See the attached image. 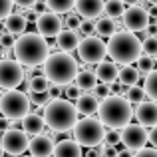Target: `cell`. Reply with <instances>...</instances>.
Masks as SVG:
<instances>
[{
  "label": "cell",
  "mask_w": 157,
  "mask_h": 157,
  "mask_svg": "<svg viewBox=\"0 0 157 157\" xmlns=\"http://www.w3.org/2000/svg\"><path fill=\"white\" fill-rule=\"evenodd\" d=\"M104 141L107 143V145H115V143L121 141V133H117V129H109V131H105Z\"/></svg>",
  "instance_id": "74e56055"
},
{
  "label": "cell",
  "mask_w": 157,
  "mask_h": 157,
  "mask_svg": "<svg viewBox=\"0 0 157 157\" xmlns=\"http://www.w3.org/2000/svg\"><path fill=\"white\" fill-rule=\"evenodd\" d=\"M145 90L141 88V86H129V88H125V94H123V98H125L129 104H141V101H145Z\"/></svg>",
  "instance_id": "4316f807"
},
{
  "label": "cell",
  "mask_w": 157,
  "mask_h": 157,
  "mask_svg": "<svg viewBox=\"0 0 157 157\" xmlns=\"http://www.w3.org/2000/svg\"><path fill=\"white\" fill-rule=\"evenodd\" d=\"M80 24H82V20H80V16H76V14H70L68 18H66V28H70V30H78Z\"/></svg>",
  "instance_id": "ab89813d"
},
{
  "label": "cell",
  "mask_w": 157,
  "mask_h": 157,
  "mask_svg": "<svg viewBox=\"0 0 157 157\" xmlns=\"http://www.w3.org/2000/svg\"><path fill=\"white\" fill-rule=\"evenodd\" d=\"M149 4H153V6H157V0H147Z\"/></svg>",
  "instance_id": "f5cc1de1"
},
{
  "label": "cell",
  "mask_w": 157,
  "mask_h": 157,
  "mask_svg": "<svg viewBox=\"0 0 157 157\" xmlns=\"http://www.w3.org/2000/svg\"><path fill=\"white\" fill-rule=\"evenodd\" d=\"M104 12L109 16V18H113V20L115 18H121L123 12H125V4H123L121 0H107Z\"/></svg>",
  "instance_id": "83f0119b"
},
{
  "label": "cell",
  "mask_w": 157,
  "mask_h": 157,
  "mask_svg": "<svg viewBox=\"0 0 157 157\" xmlns=\"http://www.w3.org/2000/svg\"><path fill=\"white\" fill-rule=\"evenodd\" d=\"M50 90V80L46 76H34L30 80V92L32 94H46Z\"/></svg>",
  "instance_id": "f546056e"
},
{
  "label": "cell",
  "mask_w": 157,
  "mask_h": 157,
  "mask_svg": "<svg viewBox=\"0 0 157 157\" xmlns=\"http://www.w3.org/2000/svg\"><path fill=\"white\" fill-rule=\"evenodd\" d=\"M62 30H64V22L56 12H46L36 18V32L44 38H56Z\"/></svg>",
  "instance_id": "4fadbf2b"
},
{
  "label": "cell",
  "mask_w": 157,
  "mask_h": 157,
  "mask_svg": "<svg viewBox=\"0 0 157 157\" xmlns=\"http://www.w3.org/2000/svg\"><path fill=\"white\" fill-rule=\"evenodd\" d=\"M143 54L141 40L135 36V32H115L107 42V56L111 58V62L121 66H129L133 62L139 60V56Z\"/></svg>",
  "instance_id": "7a4b0ae2"
},
{
  "label": "cell",
  "mask_w": 157,
  "mask_h": 157,
  "mask_svg": "<svg viewBox=\"0 0 157 157\" xmlns=\"http://www.w3.org/2000/svg\"><path fill=\"white\" fill-rule=\"evenodd\" d=\"M143 90H145L147 98H151L153 101H157V68L153 72H149L145 76V84H143Z\"/></svg>",
  "instance_id": "f1b7e54d"
},
{
  "label": "cell",
  "mask_w": 157,
  "mask_h": 157,
  "mask_svg": "<svg viewBox=\"0 0 157 157\" xmlns=\"http://www.w3.org/2000/svg\"><path fill=\"white\" fill-rule=\"evenodd\" d=\"M149 143L157 149V125L151 127V131H149Z\"/></svg>",
  "instance_id": "7dc6e473"
},
{
  "label": "cell",
  "mask_w": 157,
  "mask_h": 157,
  "mask_svg": "<svg viewBox=\"0 0 157 157\" xmlns=\"http://www.w3.org/2000/svg\"><path fill=\"white\" fill-rule=\"evenodd\" d=\"M137 70H139V74L145 78L149 72H153V70H155V58L153 56H147V54H141L139 60H137Z\"/></svg>",
  "instance_id": "4dcf8cb0"
},
{
  "label": "cell",
  "mask_w": 157,
  "mask_h": 157,
  "mask_svg": "<svg viewBox=\"0 0 157 157\" xmlns=\"http://www.w3.org/2000/svg\"><path fill=\"white\" fill-rule=\"evenodd\" d=\"M0 137H2V135H0Z\"/></svg>",
  "instance_id": "9f6ffc18"
},
{
  "label": "cell",
  "mask_w": 157,
  "mask_h": 157,
  "mask_svg": "<svg viewBox=\"0 0 157 157\" xmlns=\"http://www.w3.org/2000/svg\"><path fill=\"white\" fill-rule=\"evenodd\" d=\"M78 56L86 64H100L107 56V44L100 36H86L78 46Z\"/></svg>",
  "instance_id": "ba28073f"
},
{
  "label": "cell",
  "mask_w": 157,
  "mask_h": 157,
  "mask_svg": "<svg viewBox=\"0 0 157 157\" xmlns=\"http://www.w3.org/2000/svg\"><path fill=\"white\" fill-rule=\"evenodd\" d=\"M143 46V54H147V56H157V36H147L145 40L141 42Z\"/></svg>",
  "instance_id": "1f68e13d"
},
{
  "label": "cell",
  "mask_w": 157,
  "mask_h": 157,
  "mask_svg": "<svg viewBox=\"0 0 157 157\" xmlns=\"http://www.w3.org/2000/svg\"><path fill=\"white\" fill-rule=\"evenodd\" d=\"M26 74L18 60H0V90H16Z\"/></svg>",
  "instance_id": "9c48e42d"
},
{
  "label": "cell",
  "mask_w": 157,
  "mask_h": 157,
  "mask_svg": "<svg viewBox=\"0 0 157 157\" xmlns=\"http://www.w3.org/2000/svg\"><path fill=\"white\" fill-rule=\"evenodd\" d=\"M139 78H141V74H139V70L135 68V66H123L121 70H119V76H117V80L121 82L125 88H129V86H135L139 82Z\"/></svg>",
  "instance_id": "603a6c76"
},
{
  "label": "cell",
  "mask_w": 157,
  "mask_h": 157,
  "mask_svg": "<svg viewBox=\"0 0 157 157\" xmlns=\"http://www.w3.org/2000/svg\"><path fill=\"white\" fill-rule=\"evenodd\" d=\"M14 44H16L14 34H10V32H2L0 34V48L2 50H14Z\"/></svg>",
  "instance_id": "e575fe53"
},
{
  "label": "cell",
  "mask_w": 157,
  "mask_h": 157,
  "mask_svg": "<svg viewBox=\"0 0 157 157\" xmlns=\"http://www.w3.org/2000/svg\"><path fill=\"white\" fill-rule=\"evenodd\" d=\"M147 141H149V133L141 123H129L121 129V143L125 145V149L139 151L145 147Z\"/></svg>",
  "instance_id": "8fae6325"
},
{
  "label": "cell",
  "mask_w": 157,
  "mask_h": 157,
  "mask_svg": "<svg viewBox=\"0 0 157 157\" xmlns=\"http://www.w3.org/2000/svg\"><path fill=\"white\" fill-rule=\"evenodd\" d=\"M121 20H123L125 30H129V32H143L147 26H149V12H147L145 8H141L139 4L127 6L125 12H123V16H121Z\"/></svg>",
  "instance_id": "7c38bea8"
},
{
  "label": "cell",
  "mask_w": 157,
  "mask_h": 157,
  "mask_svg": "<svg viewBox=\"0 0 157 157\" xmlns=\"http://www.w3.org/2000/svg\"><path fill=\"white\" fill-rule=\"evenodd\" d=\"M98 82H100V80H98L96 72H90V70H82V72H78V76H76V84L80 86L82 90H86V92L96 90Z\"/></svg>",
  "instance_id": "cb8c5ba5"
},
{
  "label": "cell",
  "mask_w": 157,
  "mask_h": 157,
  "mask_svg": "<svg viewBox=\"0 0 157 157\" xmlns=\"http://www.w3.org/2000/svg\"><path fill=\"white\" fill-rule=\"evenodd\" d=\"M101 155H104V145L90 147V151L86 153V157H101Z\"/></svg>",
  "instance_id": "ee69618b"
},
{
  "label": "cell",
  "mask_w": 157,
  "mask_h": 157,
  "mask_svg": "<svg viewBox=\"0 0 157 157\" xmlns=\"http://www.w3.org/2000/svg\"><path fill=\"white\" fill-rule=\"evenodd\" d=\"M44 119L52 131H58V133L72 131L78 123V107L64 98L50 100L44 105Z\"/></svg>",
  "instance_id": "5b68a950"
},
{
  "label": "cell",
  "mask_w": 157,
  "mask_h": 157,
  "mask_svg": "<svg viewBox=\"0 0 157 157\" xmlns=\"http://www.w3.org/2000/svg\"><path fill=\"white\" fill-rule=\"evenodd\" d=\"M44 125H46V119H44V115H40V113H28V115H24L22 117V129L26 131L28 135H40L44 131Z\"/></svg>",
  "instance_id": "d6986e66"
},
{
  "label": "cell",
  "mask_w": 157,
  "mask_h": 157,
  "mask_svg": "<svg viewBox=\"0 0 157 157\" xmlns=\"http://www.w3.org/2000/svg\"><path fill=\"white\" fill-rule=\"evenodd\" d=\"M76 107H78V113L82 115H94L98 111V107H100V100H98L94 94H86V96H80L76 101Z\"/></svg>",
  "instance_id": "7402d4cb"
},
{
  "label": "cell",
  "mask_w": 157,
  "mask_h": 157,
  "mask_svg": "<svg viewBox=\"0 0 157 157\" xmlns=\"http://www.w3.org/2000/svg\"><path fill=\"white\" fill-rule=\"evenodd\" d=\"M50 56L48 40L38 32H24L14 44V58L22 66H42Z\"/></svg>",
  "instance_id": "6da1fadb"
},
{
  "label": "cell",
  "mask_w": 157,
  "mask_h": 157,
  "mask_svg": "<svg viewBox=\"0 0 157 157\" xmlns=\"http://www.w3.org/2000/svg\"><path fill=\"white\" fill-rule=\"evenodd\" d=\"M14 10V0H0V20H6Z\"/></svg>",
  "instance_id": "8d00e7d4"
},
{
  "label": "cell",
  "mask_w": 157,
  "mask_h": 157,
  "mask_svg": "<svg viewBox=\"0 0 157 157\" xmlns=\"http://www.w3.org/2000/svg\"><path fill=\"white\" fill-rule=\"evenodd\" d=\"M0 145L4 147L8 155H20L30 147V137L24 129H16V127H10L2 133L0 137Z\"/></svg>",
  "instance_id": "30bf717a"
},
{
  "label": "cell",
  "mask_w": 157,
  "mask_h": 157,
  "mask_svg": "<svg viewBox=\"0 0 157 157\" xmlns=\"http://www.w3.org/2000/svg\"><path fill=\"white\" fill-rule=\"evenodd\" d=\"M32 12H34L36 16H40V14H46V12H50V8H48V4H46V0H38V2L32 6Z\"/></svg>",
  "instance_id": "60d3db41"
},
{
  "label": "cell",
  "mask_w": 157,
  "mask_h": 157,
  "mask_svg": "<svg viewBox=\"0 0 157 157\" xmlns=\"http://www.w3.org/2000/svg\"><path fill=\"white\" fill-rule=\"evenodd\" d=\"M64 96L70 101H78V98L82 96V88L78 84H68V86H64Z\"/></svg>",
  "instance_id": "836d02e7"
},
{
  "label": "cell",
  "mask_w": 157,
  "mask_h": 157,
  "mask_svg": "<svg viewBox=\"0 0 157 157\" xmlns=\"http://www.w3.org/2000/svg\"><path fill=\"white\" fill-rule=\"evenodd\" d=\"M26 26H28L26 14L12 12V14L4 20V28H6V32H10V34H14V36H22L24 32H26Z\"/></svg>",
  "instance_id": "44dd1931"
},
{
  "label": "cell",
  "mask_w": 157,
  "mask_h": 157,
  "mask_svg": "<svg viewBox=\"0 0 157 157\" xmlns=\"http://www.w3.org/2000/svg\"><path fill=\"white\" fill-rule=\"evenodd\" d=\"M78 32H80L82 36H94L96 34V22H94L92 18H84L82 20V24H80V28H78Z\"/></svg>",
  "instance_id": "d6a6232c"
},
{
  "label": "cell",
  "mask_w": 157,
  "mask_h": 157,
  "mask_svg": "<svg viewBox=\"0 0 157 157\" xmlns=\"http://www.w3.org/2000/svg\"><path fill=\"white\" fill-rule=\"evenodd\" d=\"M117 157H133V153H131V149H121L117 151Z\"/></svg>",
  "instance_id": "681fc988"
},
{
  "label": "cell",
  "mask_w": 157,
  "mask_h": 157,
  "mask_svg": "<svg viewBox=\"0 0 157 157\" xmlns=\"http://www.w3.org/2000/svg\"><path fill=\"white\" fill-rule=\"evenodd\" d=\"M0 58H2V50H0Z\"/></svg>",
  "instance_id": "db71d44e"
},
{
  "label": "cell",
  "mask_w": 157,
  "mask_h": 157,
  "mask_svg": "<svg viewBox=\"0 0 157 157\" xmlns=\"http://www.w3.org/2000/svg\"><path fill=\"white\" fill-rule=\"evenodd\" d=\"M96 32L100 38H111V36L115 34V20L109 18V16H105V18H100L96 22Z\"/></svg>",
  "instance_id": "d4e9b609"
},
{
  "label": "cell",
  "mask_w": 157,
  "mask_h": 157,
  "mask_svg": "<svg viewBox=\"0 0 157 157\" xmlns=\"http://www.w3.org/2000/svg\"><path fill=\"white\" fill-rule=\"evenodd\" d=\"M123 4H127V6H135V4H139L141 0H121Z\"/></svg>",
  "instance_id": "f907efd6"
},
{
  "label": "cell",
  "mask_w": 157,
  "mask_h": 157,
  "mask_svg": "<svg viewBox=\"0 0 157 157\" xmlns=\"http://www.w3.org/2000/svg\"><path fill=\"white\" fill-rule=\"evenodd\" d=\"M96 72V76H98V80L100 82H104V84H113L115 80H117V76H119V70H117V64L115 62H100L98 64V68L94 70Z\"/></svg>",
  "instance_id": "ffe728a7"
},
{
  "label": "cell",
  "mask_w": 157,
  "mask_h": 157,
  "mask_svg": "<svg viewBox=\"0 0 157 157\" xmlns=\"http://www.w3.org/2000/svg\"><path fill=\"white\" fill-rule=\"evenodd\" d=\"M133 157H157V149L155 147H143V149H139Z\"/></svg>",
  "instance_id": "7bdbcfd3"
},
{
  "label": "cell",
  "mask_w": 157,
  "mask_h": 157,
  "mask_svg": "<svg viewBox=\"0 0 157 157\" xmlns=\"http://www.w3.org/2000/svg\"><path fill=\"white\" fill-rule=\"evenodd\" d=\"M30 101L34 105H46L48 101H50V94H32V98H30Z\"/></svg>",
  "instance_id": "f35d334b"
},
{
  "label": "cell",
  "mask_w": 157,
  "mask_h": 157,
  "mask_svg": "<svg viewBox=\"0 0 157 157\" xmlns=\"http://www.w3.org/2000/svg\"><path fill=\"white\" fill-rule=\"evenodd\" d=\"M26 157H32V155H26Z\"/></svg>",
  "instance_id": "11a10c76"
},
{
  "label": "cell",
  "mask_w": 157,
  "mask_h": 157,
  "mask_svg": "<svg viewBox=\"0 0 157 157\" xmlns=\"http://www.w3.org/2000/svg\"><path fill=\"white\" fill-rule=\"evenodd\" d=\"M4 153H6V151H4V147H2V145H0V157H2Z\"/></svg>",
  "instance_id": "816d5d0a"
},
{
  "label": "cell",
  "mask_w": 157,
  "mask_h": 157,
  "mask_svg": "<svg viewBox=\"0 0 157 157\" xmlns=\"http://www.w3.org/2000/svg\"><path fill=\"white\" fill-rule=\"evenodd\" d=\"M74 139L80 143L82 147H96V145H101L105 137V125L100 121V119L88 117L84 119H78V123L74 125Z\"/></svg>",
  "instance_id": "8992f818"
},
{
  "label": "cell",
  "mask_w": 157,
  "mask_h": 157,
  "mask_svg": "<svg viewBox=\"0 0 157 157\" xmlns=\"http://www.w3.org/2000/svg\"><path fill=\"white\" fill-rule=\"evenodd\" d=\"M54 157H82V145L76 139H62L54 145Z\"/></svg>",
  "instance_id": "ac0fdd59"
},
{
  "label": "cell",
  "mask_w": 157,
  "mask_h": 157,
  "mask_svg": "<svg viewBox=\"0 0 157 157\" xmlns=\"http://www.w3.org/2000/svg\"><path fill=\"white\" fill-rule=\"evenodd\" d=\"M105 2L104 0H76V12L82 18H98L104 12Z\"/></svg>",
  "instance_id": "2e32d148"
},
{
  "label": "cell",
  "mask_w": 157,
  "mask_h": 157,
  "mask_svg": "<svg viewBox=\"0 0 157 157\" xmlns=\"http://www.w3.org/2000/svg\"><path fill=\"white\" fill-rule=\"evenodd\" d=\"M135 117L143 127H155L157 125V101H141L137 104Z\"/></svg>",
  "instance_id": "5bb4252c"
},
{
  "label": "cell",
  "mask_w": 157,
  "mask_h": 157,
  "mask_svg": "<svg viewBox=\"0 0 157 157\" xmlns=\"http://www.w3.org/2000/svg\"><path fill=\"white\" fill-rule=\"evenodd\" d=\"M54 145L56 143L52 141V137L50 135H34V137L30 139V153L32 157H50L54 155Z\"/></svg>",
  "instance_id": "9a60e30c"
},
{
  "label": "cell",
  "mask_w": 157,
  "mask_h": 157,
  "mask_svg": "<svg viewBox=\"0 0 157 157\" xmlns=\"http://www.w3.org/2000/svg\"><path fill=\"white\" fill-rule=\"evenodd\" d=\"M30 98L18 90H6L0 94V113L8 119H22L30 113Z\"/></svg>",
  "instance_id": "52a82bcc"
},
{
  "label": "cell",
  "mask_w": 157,
  "mask_h": 157,
  "mask_svg": "<svg viewBox=\"0 0 157 157\" xmlns=\"http://www.w3.org/2000/svg\"><path fill=\"white\" fill-rule=\"evenodd\" d=\"M48 94H50V100H58V98H62V94H64V86L52 84V88L48 90Z\"/></svg>",
  "instance_id": "b9f144b4"
},
{
  "label": "cell",
  "mask_w": 157,
  "mask_h": 157,
  "mask_svg": "<svg viewBox=\"0 0 157 157\" xmlns=\"http://www.w3.org/2000/svg\"><path fill=\"white\" fill-rule=\"evenodd\" d=\"M82 38H80V32L78 30H70V28H64L60 34L56 36V44L62 52H72V50H78Z\"/></svg>",
  "instance_id": "e0dca14e"
},
{
  "label": "cell",
  "mask_w": 157,
  "mask_h": 157,
  "mask_svg": "<svg viewBox=\"0 0 157 157\" xmlns=\"http://www.w3.org/2000/svg\"><path fill=\"white\" fill-rule=\"evenodd\" d=\"M143 32H145L147 36H157V24H149Z\"/></svg>",
  "instance_id": "c3c4849f"
},
{
  "label": "cell",
  "mask_w": 157,
  "mask_h": 157,
  "mask_svg": "<svg viewBox=\"0 0 157 157\" xmlns=\"http://www.w3.org/2000/svg\"><path fill=\"white\" fill-rule=\"evenodd\" d=\"M101 157H104V155H101Z\"/></svg>",
  "instance_id": "6f0895ef"
},
{
  "label": "cell",
  "mask_w": 157,
  "mask_h": 157,
  "mask_svg": "<svg viewBox=\"0 0 157 157\" xmlns=\"http://www.w3.org/2000/svg\"><path fill=\"white\" fill-rule=\"evenodd\" d=\"M44 76L56 86H68L76 80L78 72H80V66H78L76 58L70 52H56L50 54L48 60L44 62Z\"/></svg>",
  "instance_id": "277c9868"
},
{
  "label": "cell",
  "mask_w": 157,
  "mask_h": 157,
  "mask_svg": "<svg viewBox=\"0 0 157 157\" xmlns=\"http://www.w3.org/2000/svg\"><path fill=\"white\" fill-rule=\"evenodd\" d=\"M50 12H56V14H68L76 8V0H46Z\"/></svg>",
  "instance_id": "484cf974"
},
{
  "label": "cell",
  "mask_w": 157,
  "mask_h": 157,
  "mask_svg": "<svg viewBox=\"0 0 157 157\" xmlns=\"http://www.w3.org/2000/svg\"><path fill=\"white\" fill-rule=\"evenodd\" d=\"M36 2H38V0H14V4L18 8H32Z\"/></svg>",
  "instance_id": "bcb514c9"
},
{
  "label": "cell",
  "mask_w": 157,
  "mask_h": 157,
  "mask_svg": "<svg viewBox=\"0 0 157 157\" xmlns=\"http://www.w3.org/2000/svg\"><path fill=\"white\" fill-rule=\"evenodd\" d=\"M104 157H117L115 145H107V143H104Z\"/></svg>",
  "instance_id": "f6af8a7d"
},
{
  "label": "cell",
  "mask_w": 157,
  "mask_h": 157,
  "mask_svg": "<svg viewBox=\"0 0 157 157\" xmlns=\"http://www.w3.org/2000/svg\"><path fill=\"white\" fill-rule=\"evenodd\" d=\"M94 96L98 98V100H105V98H109L111 96V86L109 84H98V88L94 90Z\"/></svg>",
  "instance_id": "d590c367"
},
{
  "label": "cell",
  "mask_w": 157,
  "mask_h": 157,
  "mask_svg": "<svg viewBox=\"0 0 157 157\" xmlns=\"http://www.w3.org/2000/svg\"><path fill=\"white\" fill-rule=\"evenodd\" d=\"M98 115L100 121L109 129H123L125 125L131 123V117L135 115V111L131 109V104L123 96H113L100 101L98 107Z\"/></svg>",
  "instance_id": "3957f363"
}]
</instances>
